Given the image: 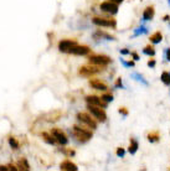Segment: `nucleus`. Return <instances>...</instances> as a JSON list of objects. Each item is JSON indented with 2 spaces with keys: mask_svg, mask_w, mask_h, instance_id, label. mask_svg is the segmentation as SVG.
Segmentation results:
<instances>
[{
  "mask_svg": "<svg viewBox=\"0 0 170 171\" xmlns=\"http://www.w3.org/2000/svg\"><path fill=\"white\" fill-rule=\"evenodd\" d=\"M73 135L77 138V140H80V141H82V143L88 141L91 138H92V133L89 132V130L83 129V128L77 127V125L73 127Z\"/></svg>",
  "mask_w": 170,
  "mask_h": 171,
  "instance_id": "nucleus-1",
  "label": "nucleus"
},
{
  "mask_svg": "<svg viewBox=\"0 0 170 171\" xmlns=\"http://www.w3.org/2000/svg\"><path fill=\"white\" fill-rule=\"evenodd\" d=\"M88 110H89V113L92 114V115H95V118H97L98 121H101V123L106 121L107 114H106V112H104L103 108L97 107V105H91V104H88Z\"/></svg>",
  "mask_w": 170,
  "mask_h": 171,
  "instance_id": "nucleus-2",
  "label": "nucleus"
},
{
  "mask_svg": "<svg viewBox=\"0 0 170 171\" xmlns=\"http://www.w3.org/2000/svg\"><path fill=\"white\" fill-rule=\"evenodd\" d=\"M88 62L92 64H97V66L103 67V66H107V64L110 62V58L104 55H92V56H89Z\"/></svg>",
  "mask_w": 170,
  "mask_h": 171,
  "instance_id": "nucleus-3",
  "label": "nucleus"
},
{
  "mask_svg": "<svg viewBox=\"0 0 170 171\" xmlns=\"http://www.w3.org/2000/svg\"><path fill=\"white\" fill-rule=\"evenodd\" d=\"M92 22L97 26H104V27H116L117 22L114 19H107V18H98V16H95L92 19Z\"/></svg>",
  "mask_w": 170,
  "mask_h": 171,
  "instance_id": "nucleus-4",
  "label": "nucleus"
},
{
  "mask_svg": "<svg viewBox=\"0 0 170 171\" xmlns=\"http://www.w3.org/2000/svg\"><path fill=\"white\" fill-rule=\"evenodd\" d=\"M101 10L104 11V13H108L110 15H114L118 13V4L116 3H112V1H104L101 4Z\"/></svg>",
  "mask_w": 170,
  "mask_h": 171,
  "instance_id": "nucleus-5",
  "label": "nucleus"
},
{
  "mask_svg": "<svg viewBox=\"0 0 170 171\" xmlns=\"http://www.w3.org/2000/svg\"><path fill=\"white\" fill-rule=\"evenodd\" d=\"M86 102L91 105H97V107H101V108L107 107V102L102 99V97H97V95H87Z\"/></svg>",
  "mask_w": 170,
  "mask_h": 171,
  "instance_id": "nucleus-6",
  "label": "nucleus"
},
{
  "mask_svg": "<svg viewBox=\"0 0 170 171\" xmlns=\"http://www.w3.org/2000/svg\"><path fill=\"white\" fill-rule=\"evenodd\" d=\"M77 119L80 121H82V123H84L86 125H88L89 128H92V129H96L97 128V123L88 115V114H86V113H78L77 114Z\"/></svg>",
  "mask_w": 170,
  "mask_h": 171,
  "instance_id": "nucleus-7",
  "label": "nucleus"
},
{
  "mask_svg": "<svg viewBox=\"0 0 170 171\" xmlns=\"http://www.w3.org/2000/svg\"><path fill=\"white\" fill-rule=\"evenodd\" d=\"M102 71V68H99V67H88V66H83V67H81L80 68V71H78V73L81 76H83V77H91V76H93V75H96V73H98V72H101Z\"/></svg>",
  "mask_w": 170,
  "mask_h": 171,
  "instance_id": "nucleus-8",
  "label": "nucleus"
},
{
  "mask_svg": "<svg viewBox=\"0 0 170 171\" xmlns=\"http://www.w3.org/2000/svg\"><path fill=\"white\" fill-rule=\"evenodd\" d=\"M51 134H52V136L55 138V140H56L57 143H60L61 145H66L67 143H69L67 136L65 135L63 132H61L60 129H52V130H51Z\"/></svg>",
  "mask_w": 170,
  "mask_h": 171,
  "instance_id": "nucleus-9",
  "label": "nucleus"
},
{
  "mask_svg": "<svg viewBox=\"0 0 170 171\" xmlns=\"http://www.w3.org/2000/svg\"><path fill=\"white\" fill-rule=\"evenodd\" d=\"M89 51H91V50H89L87 46H78V45H75L67 53L77 55V56H84V55H88Z\"/></svg>",
  "mask_w": 170,
  "mask_h": 171,
  "instance_id": "nucleus-10",
  "label": "nucleus"
},
{
  "mask_svg": "<svg viewBox=\"0 0 170 171\" xmlns=\"http://www.w3.org/2000/svg\"><path fill=\"white\" fill-rule=\"evenodd\" d=\"M75 45H77L75 40H62L58 44V48H60L61 52H69Z\"/></svg>",
  "mask_w": 170,
  "mask_h": 171,
  "instance_id": "nucleus-11",
  "label": "nucleus"
},
{
  "mask_svg": "<svg viewBox=\"0 0 170 171\" xmlns=\"http://www.w3.org/2000/svg\"><path fill=\"white\" fill-rule=\"evenodd\" d=\"M154 15H155V10H154V6H147L145 9H144L143 11V20L144 21H149L151 20L153 18H154Z\"/></svg>",
  "mask_w": 170,
  "mask_h": 171,
  "instance_id": "nucleus-12",
  "label": "nucleus"
},
{
  "mask_svg": "<svg viewBox=\"0 0 170 171\" xmlns=\"http://www.w3.org/2000/svg\"><path fill=\"white\" fill-rule=\"evenodd\" d=\"M89 86L92 88L97 89V91H107V89H108L107 84L103 83V82H101L99 79H92V81H89Z\"/></svg>",
  "mask_w": 170,
  "mask_h": 171,
  "instance_id": "nucleus-13",
  "label": "nucleus"
},
{
  "mask_svg": "<svg viewBox=\"0 0 170 171\" xmlns=\"http://www.w3.org/2000/svg\"><path fill=\"white\" fill-rule=\"evenodd\" d=\"M60 169L63 170V171H76L78 167L76 166L73 162H71V161H69V160H66V161H63L62 164L60 165Z\"/></svg>",
  "mask_w": 170,
  "mask_h": 171,
  "instance_id": "nucleus-14",
  "label": "nucleus"
},
{
  "mask_svg": "<svg viewBox=\"0 0 170 171\" xmlns=\"http://www.w3.org/2000/svg\"><path fill=\"white\" fill-rule=\"evenodd\" d=\"M150 42L151 44H160L161 42V40H163V35H161V32L160 31H157V32H154L151 36H150Z\"/></svg>",
  "mask_w": 170,
  "mask_h": 171,
  "instance_id": "nucleus-15",
  "label": "nucleus"
},
{
  "mask_svg": "<svg viewBox=\"0 0 170 171\" xmlns=\"http://www.w3.org/2000/svg\"><path fill=\"white\" fill-rule=\"evenodd\" d=\"M138 148H139V144H138V141L135 140V139H130V144H129V148H128V151H129V154H135L138 151Z\"/></svg>",
  "mask_w": 170,
  "mask_h": 171,
  "instance_id": "nucleus-16",
  "label": "nucleus"
},
{
  "mask_svg": "<svg viewBox=\"0 0 170 171\" xmlns=\"http://www.w3.org/2000/svg\"><path fill=\"white\" fill-rule=\"evenodd\" d=\"M148 140L150 141V143H157V141H159L160 140V134H159V132H151V133H149L148 134Z\"/></svg>",
  "mask_w": 170,
  "mask_h": 171,
  "instance_id": "nucleus-17",
  "label": "nucleus"
},
{
  "mask_svg": "<svg viewBox=\"0 0 170 171\" xmlns=\"http://www.w3.org/2000/svg\"><path fill=\"white\" fill-rule=\"evenodd\" d=\"M160 79H161V82H163L165 86H170V72L164 71L163 73H161Z\"/></svg>",
  "mask_w": 170,
  "mask_h": 171,
  "instance_id": "nucleus-18",
  "label": "nucleus"
},
{
  "mask_svg": "<svg viewBox=\"0 0 170 171\" xmlns=\"http://www.w3.org/2000/svg\"><path fill=\"white\" fill-rule=\"evenodd\" d=\"M143 53L144 55H147V56H154L155 55V50H154V47H153L151 45H147L145 47L143 48Z\"/></svg>",
  "mask_w": 170,
  "mask_h": 171,
  "instance_id": "nucleus-19",
  "label": "nucleus"
},
{
  "mask_svg": "<svg viewBox=\"0 0 170 171\" xmlns=\"http://www.w3.org/2000/svg\"><path fill=\"white\" fill-rule=\"evenodd\" d=\"M132 77L135 79V81H138V82H142L144 86H149V83H148V81H145L143 78V76L142 75H139V73H133L132 75Z\"/></svg>",
  "mask_w": 170,
  "mask_h": 171,
  "instance_id": "nucleus-20",
  "label": "nucleus"
},
{
  "mask_svg": "<svg viewBox=\"0 0 170 171\" xmlns=\"http://www.w3.org/2000/svg\"><path fill=\"white\" fill-rule=\"evenodd\" d=\"M42 136H44V139H45V141L46 143H48V144H55V138L52 136V134H48V133H44L42 134Z\"/></svg>",
  "mask_w": 170,
  "mask_h": 171,
  "instance_id": "nucleus-21",
  "label": "nucleus"
},
{
  "mask_svg": "<svg viewBox=\"0 0 170 171\" xmlns=\"http://www.w3.org/2000/svg\"><path fill=\"white\" fill-rule=\"evenodd\" d=\"M147 32H148V29L145 26H140V27H137L134 30V36H139L143 34H147Z\"/></svg>",
  "mask_w": 170,
  "mask_h": 171,
  "instance_id": "nucleus-22",
  "label": "nucleus"
},
{
  "mask_svg": "<svg viewBox=\"0 0 170 171\" xmlns=\"http://www.w3.org/2000/svg\"><path fill=\"white\" fill-rule=\"evenodd\" d=\"M19 169L20 170H30V166H29V164H28V161L25 160V159H21L20 161H19Z\"/></svg>",
  "mask_w": 170,
  "mask_h": 171,
  "instance_id": "nucleus-23",
  "label": "nucleus"
},
{
  "mask_svg": "<svg viewBox=\"0 0 170 171\" xmlns=\"http://www.w3.org/2000/svg\"><path fill=\"white\" fill-rule=\"evenodd\" d=\"M96 35H98V36H101V37H104L106 40H114V37H113V36H110V35L106 34V32H101V31H98Z\"/></svg>",
  "mask_w": 170,
  "mask_h": 171,
  "instance_id": "nucleus-24",
  "label": "nucleus"
},
{
  "mask_svg": "<svg viewBox=\"0 0 170 171\" xmlns=\"http://www.w3.org/2000/svg\"><path fill=\"white\" fill-rule=\"evenodd\" d=\"M102 99H103L104 102H107V103H109V102L113 101V95L112 94H103L102 95Z\"/></svg>",
  "mask_w": 170,
  "mask_h": 171,
  "instance_id": "nucleus-25",
  "label": "nucleus"
},
{
  "mask_svg": "<svg viewBox=\"0 0 170 171\" xmlns=\"http://www.w3.org/2000/svg\"><path fill=\"white\" fill-rule=\"evenodd\" d=\"M121 62L124 64L125 67H134V66H135L134 61H128V62H127V61H124V60H121Z\"/></svg>",
  "mask_w": 170,
  "mask_h": 171,
  "instance_id": "nucleus-26",
  "label": "nucleus"
},
{
  "mask_svg": "<svg viewBox=\"0 0 170 171\" xmlns=\"http://www.w3.org/2000/svg\"><path fill=\"white\" fill-rule=\"evenodd\" d=\"M118 112H119V113L122 114V115H123V117H127V115H128V114H129L128 109H127V108H124V107L119 108V109H118Z\"/></svg>",
  "mask_w": 170,
  "mask_h": 171,
  "instance_id": "nucleus-27",
  "label": "nucleus"
},
{
  "mask_svg": "<svg viewBox=\"0 0 170 171\" xmlns=\"http://www.w3.org/2000/svg\"><path fill=\"white\" fill-rule=\"evenodd\" d=\"M10 145L13 146L14 149H18V148H19V144H18V141L14 139V138H11V139H10Z\"/></svg>",
  "mask_w": 170,
  "mask_h": 171,
  "instance_id": "nucleus-28",
  "label": "nucleus"
},
{
  "mask_svg": "<svg viewBox=\"0 0 170 171\" xmlns=\"http://www.w3.org/2000/svg\"><path fill=\"white\" fill-rule=\"evenodd\" d=\"M124 154H125V151H124V149H123V148H118V149H117V155H118V156L123 158V156H124Z\"/></svg>",
  "mask_w": 170,
  "mask_h": 171,
  "instance_id": "nucleus-29",
  "label": "nucleus"
},
{
  "mask_svg": "<svg viewBox=\"0 0 170 171\" xmlns=\"http://www.w3.org/2000/svg\"><path fill=\"white\" fill-rule=\"evenodd\" d=\"M147 64H148V66H149L150 68H154V67H155V64H157V62H155V60H149Z\"/></svg>",
  "mask_w": 170,
  "mask_h": 171,
  "instance_id": "nucleus-30",
  "label": "nucleus"
},
{
  "mask_svg": "<svg viewBox=\"0 0 170 171\" xmlns=\"http://www.w3.org/2000/svg\"><path fill=\"white\" fill-rule=\"evenodd\" d=\"M132 57H133V60H134V61L140 60V58H139V55H138L137 52H132Z\"/></svg>",
  "mask_w": 170,
  "mask_h": 171,
  "instance_id": "nucleus-31",
  "label": "nucleus"
},
{
  "mask_svg": "<svg viewBox=\"0 0 170 171\" xmlns=\"http://www.w3.org/2000/svg\"><path fill=\"white\" fill-rule=\"evenodd\" d=\"M116 87H117V88H122V87H123V86H122V79H121V78H118V79H117V82H116Z\"/></svg>",
  "mask_w": 170,
  "mask_h": 171,
  "instance_id": "nucleus-32",
  "label": "nucleus"
},
{
  "mask_svg": "<svg viewBox=\"0 0 170 171\" xmlns=\"http://www.w3.org/2000/svg\"><path fill=\"white\" fill-rule=\"evenodd\" d=\"M165 57H166V60L170 62V48H168V50L165 51Z\"/></svg>",
  "mask_w": 170,
  "mask_h": 171,
  "instance_id": "nucleus-33",
  "label": "nucleus"
},
{
  "mask_svg": "<svg viewBox=\"0 0 170 171\" xmlns=\"http://www.w3.org/2000/svg\"><path fill=\"white\" fill-rule=\"evenodd\" d=\"M121 53L122 55H129V50H127V48H123V50H121Z\"/></svg>",
  "mask_w": 170,
  "mask_h": 171,
  "instance_id": "nucleus-34",
  "label": "nucleus"
},
{
  "mask_svg": "<svg viewBox=\"0 0 170 171\" xmlns=\"http://www.w3.org/2000/svg\"><path fill=\"white\" fill-rule=\"evenodd\" d=\"M108 1H112V3H116V4H122L124 0H108Z\"/></svg>",
  "mask_w": 170,
  "mask_h": 171,
  "instance_id": "nucleus-35",
  "label": "nucleus"
},
{
  "mask_svg": "<svg viewBox=\"0 0 170 171\" xmlns=\"http://www.w3.org/2000/svg\"><path fill=\"white\" fill-rule=\"evenodd\" d=\"M163 20H164V21H169V20H170V16H169V15H165Z\"/></svg>",
  "mask_w": 170,
  "mask_h": 171,
  "instance_id": "nucleus-36",
  "label": "nucleus"
},
{
  "mask_svg": "<svg viewBox=\"0 0 170 171\" xmlns=\"http://www.w3.org/2000/svg\"><path fill=\"white\" fill-rule=\"evenodd\" d=\"M168 3H169V5H170V0H168Z\"/></svg>",
  "mask_w": 170,
  "mask_h": 171,
  "instance_id": "nucleus-37",
  "label": "nucleus"
}]
</instances>
